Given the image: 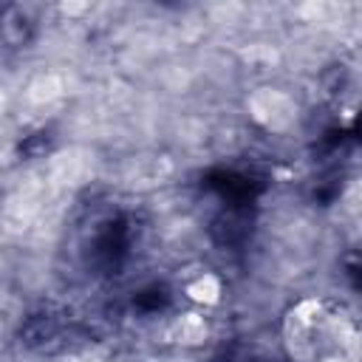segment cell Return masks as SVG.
Masks as SVG:
<instances>
[{
    "instance_id": "1",
    "label": "cell",
    "mask_w": 362,
    "mask_h": 362,
    "mask_svg": "<svg viewBox=\"0 0 362 362\" xmlns=\"http://www.w3.org/2000/svg\"><path fill=\"white\" fill-rule=\"evenodd\" d=\"M187 297L192 303H204V305H215L221 300V280L215 274H201L187 286Z\"/></svg>"
}]
</instances>
